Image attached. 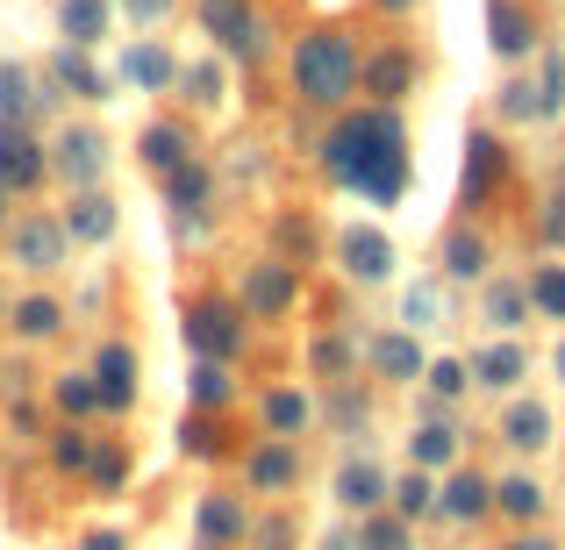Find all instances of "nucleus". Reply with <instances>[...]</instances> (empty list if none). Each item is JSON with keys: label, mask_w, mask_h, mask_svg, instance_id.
<instances>
[{"label": "nucleus", "mask_w": 565, "mask_h": 550, "mask_svg": "<svg viewBox=\"0 0 565 550\" xmlns=\"http://www.w3.org/2000/svg\"><path fill=\"white\" fill-rule=\"evenodd\" d=\"M294 79H301L308 100H344L351 79H359V57H351L344 36H308L294 51Z\"/></svg>", "instance_id": "f257e3e1"}, {"label": "nucleus", "mask_w": 565, "mask_h": 550, "mask_svg": "<svg viewBox=\"0 0 565 550\" xmlns=\"http://www.w3.org/2000/svg\"><path fill=\"white\" fill-rule=\"evenodd\" d=\"M380 137H394V115H359V122H344L330 137V165L344 172V180H359V165L380 151Z\"/></svg>", "instance_id": "f03ea898"}, {"label": "nucleus", "mask_w": 565, "mask_h": 550, "mask_svg": "<svg viewBox=\"0 0 565 550\" xmlns=\"http://www.w3.org/2000/svg\"><path fill=\"white\" fill-rule=\"evenodd\" d=\"M201 22L207 29H215V36L222 43H230V51H258V22H250V8H244V0H207V8H201Z\"/></svg>", "instance_id": "7ed1b4c3"}, {"label": "nucleus", "mask_w": 565, "mask_h": 550, "mask_svg": "<svg viewBox=\"0 0 565 550\" xmlns=\"http://www.w3.org/2000/svg\"><path fill=\"white\" fill-rule=\"evenodd\" d=\"M394 143H401V129H394V137H380V151L359 165V186L373 193V201H394L401 180H408V172H401V151H394Z\"/></svg>", "instance_id": "20e7f679"}, {"label": "nucleus", "mask_w": 565, "mask_h": 550, "mask_svg": "<svg viewBox=\"0 0 565 550\" xmlns=\"http://www.w3.org/2000/svg\"><path fill=\"white\" fill-rule=\"evenodd\" d=\"M186 330H193V344L215 351V358H222V351H236V315H230V308H193Z\"/></svg>", "instance_id": "39448f33"}, {"label": "nucleus", "mask_w": 565, "mask_h": 550, "mask_svg": "<svg viewBox=\"0 0 565 550\" xmlns=\"http://www.w3.org/2000/svg\"><path fill=\"white\" fill-rule=\"evenodd\" d=\"M487 29H494V51H509V57H523L530 43H537L530 14H523V8H501V0H494V14H487Z\"/></svg>", "instance_id": "423d86ee"}, {"label": "nucleus", "mask_w": 565, "mask_h": 550, "mask_svg": "<svg viewBox=\"0 0 565 550\" xmlns=\"http://www.w3.org/2000/svg\"><path fill=\"white\" fill-rule=\"evenodd\" d=\"M129 393H137V365H129V351L122 344L100 351V400H108V408H122Z\"/></svg>", "instance_id": "0eeeda50"}, {"label": "nucleus", "mask_w": 565, "mask_h": 550, "mask_svg": "<svg viewBox=\"0 0 565 550\" xmlns=\"http://www.w3.org/2000/svg\"><path fill=\"white\" fill-rule=\"evenodd\" d=\"M344 258H351V272H359V279H380L386 272V236L380 229H351L344 236Z\"/></svg>", "instance_id": "6e6552de"}, {"label": "nucleus", "mask_w": 565, "mask_h": 550, "mask_svg": "<svg viewBox=\"0 0 565 550\" xmlns=\"http://www.w3.org/2000/svg\"><path fill=\"white\" fill-rule=\"evenodd\" d=\"M337 494H344L351 508H373V500L386 494V479H380L373 465H344V479H337Z\"/></svg>", "instance_id": "1a4fd4ad"}, {"label": "nucleus", "mask_w": 565, "mask_h": 550, "mask_svg": "<svg viewBox=\"0 0 565 550\" xmlns=\"http://www.w3.org/2000/svg\"><path fill=\"white\" fill-rule=\"evenodd\" d=\"M0 180H14V186H29V180H36V143L0 137Z\"/></svg>", "instance_id": "9d476101"}, {"label": "nucleus", "mask_w": 565, "mask_h": 550, "mask_svg": "<svg viewBox=\"0 0 565 550\" xmlns=\"http://www.w3.org/2000/svg\"><path fill=\"white\" fill-rule=\"evenodd\" d=\"M487 494H494L487 479H451V486H444V508H451L458 522H472V515L487 508Z\"/></svg>", "instance_id": "9b49d317"}, {"label": "nucleus", "mask_w": 565, "mask_h": 550, "mask_svg": "<svg viewBox=\"0 0 565 550\" xmlns=\"http://www.w3.org/2000/svg\"><path fill=\"white\" fill-rule=\"evenodd\" d=\"M480 379H487V386H509V379H523V351H515V344H494V351L480 358Z\"/></svg>", "instance_id": "f8f14e48"}, {"label": "nucleus", "mask_w": 565, "mask_h": 550, "mask_svg": "<svg viewBox=\"0 0 565 550\" xmlns=\"http://www.w3.org/2000/svg\"><path fill=\"white\" fill-rule=\"evenodd\" d=\"M494 137H472V172H466V201H480L487 193V180H494Z\"/></svg>", "instance_id": "ddd939ff"}, {"label": "nucleus", "mask_w": 565, "mask_h": 550, "mask_svg": "<svg viewBox=\"0 0 565 550\" xmlns=\"http://www.w3.org/2000/svg\"><path fill=\"white\" fill-rule=\"evenodd\" d=\"M287 301H294V279L279 272V265H273V272H258V279H250V308H287Z\"/></svg>", "instance_id": "4468645a"}, {"label": "nucleus", "mask_w": 565, "mask_h": 550, "mask_svg": "<svg viewBox=\"0 0 565 550\" xmlns=\"http://www.w3.org/2000/svg\"><path fill=\"white\" fill-rule=\"evenodd\" d=\"M14 258L22 265H57V229H22L14 236Z\"/></svg>", "instance_id": "2eb2a0df"}, {"label": "nucleus", "mask_w": 565, "mask_h": 550, "mask_svg": "<svg viewBox=\"0 0 565 550\" xmlns=\"http://www.w3.org/2000/svg\"><path fill=\"white\" fill-rule=\"evenodd\" d=\"M265 422H273V429H287V436H294V429L308 422V400H301V393H273V400H265Z\"/></svg>", "instance_id": "dca6fc26"}, {"label": "nucleus", "mask_w": 565, "mask_h": 550, "mask_svg": "<svg viewBox=\"0 0 565 550\" xmlns=\"http://www.w3.org/2000/svg\"><path fill=\"white\" fill-rule=\"evenodd\" d=\"M415 79V57H380V65H373V94H401V86H408Z\"/></svg>", "instance_id": "f3484780"}, {"label": "nucleus", "mask_w": 565, "mask_h": 550, "mask_svg": "<svg viewBox=\"0 0 565 550\" xmlns=\"http://www.w3.org/2000/svg\"><path fill=\"white\" fill-rule=\"evenodd\" d=\"M544 429H552V422H544V408H515L509 414V443H523V451H537Z\"/></svg>", "instance_id": "a211bd4d"}, {"label": "nucleus", "mask_w": 565, "mask_h": 550, "mask_svg": "<svg viewBox=\"0 0 565 550\" xmlns=\"http://www.w3.org/2000/svg\"><path fill=\"white\" fill-rule=\"evenodd\" d=\"M100 22H108V8H100V0H72V8H65V29H72V36H100Z\"/></svg>", "instance_id": "6ab92c4d"}, {"label": "nucleus", "mask_w": 565, "mask_h": 550, "mask_svg": "<svg viewBox=\"0 0 565 550\" xmlns=\"http://www.w3.org/2000/svg\"><path fill=\"white\" fill-rule=\"evenodd\" d=\"M250 479H258V486H287L294 479V457L287 451H258V457H250Z\"/></svg>", "instance_id": "aec40b11"}, {"label": "nucleus", "mask_w": 565, "mask_h": 550, "mask_svg": "<svg viewBox=\"0 0 565 550\" xmlns=\"http://www.w3.org/2000/svg\"><path fill=\"white\" fill-rule=\"evenodd\" d=\"M480 265H487L480 236H451V272H458V279H480Z\"/></svg>", "instance_id": "412c9836"}, {"label": "nucleus", "mask_w": 565, "mask_h": 550, "mask_svg": "<svg viewBox=\"0 0 565 550\" xmlns=\"http://www.w3.org/2000/svg\"><path fill=\"white\" fill-rule=\"evenodd\" d=\"M201 529H207V537H236V529H244V515H236L230 500H207V508H201Z\"/></svg>", "instance_id": "4be33fe9"}, {"label": "nucleus", "mask_w": 565, "mask_h": 550, "mask_svg": "<svg viewBox=\"0 0 565 550\" xmlns=\"http://www.w3.org/2000/svg\"><path fill=\"white\" fill-rule=\"evenodd\" d=\"M129 79H137V86H166V79H172V65H166L158 51H137V57H129Z\"/></svg>", "instance_id": "5701e85b"}, {"label": "nucleus", "mask_w": 565, "mask_h": 550, "mask_svg": "<svg viewBox=\"0 0 565 550\" xmlns=\"http://www.w3.org/2000/svg\"><path fill=\"white\" fill-rule=\"evenodd\" d=\"M501 508H509V515H537V508H544V494H537L530 479H509V486H501Z\"/></svg>", "instance_id": "b1692460"}, {"label": "nucleus", "mask_w": 565, "mask_h": 550, "mask_svg": "<svg viewBox=\"0 0 565 550\" xmlns=\"http://www.w3.org/2000/svg\"><path fill=\"white\" fill-rule=\"evenodd\" d=\"M14 322H22L29 336H51L57 330V308L51 301H22V308H14Z\"/></svg>", "instance_id": "393cba45"}, {"label": "nucleus", "mask_w": 565, "mask_h": 550, "mask_svg": "<svg viewBox=\"0 0 565 550\" xmlns=\"http://www.w3.org/2000/svg\"><path fill=\"white\" fill-rule=\"evenodd\" d=\"M143 158H151V165H180V129H151V137H143Z\"/></svg>", "instance_id": "a878e982"}, {"label": "nucleus", "mask_w": 565, "mask_h": 550, "mask_svg": "<svg viewBox=\"0 0 565 550\" xmlns=\"http://www.w3.org/2000/svg\"><path fill=\"white\" fill-rule=\"evenodd\" d=\"M451 457V429H423L415 436V465H444Z\"/></svg>", "instance_id": "bb28decb"}, {"label": "nucleus", "mask_w": 565, "mask_h": 550, "mask_svg": "<svg viewBox=\"0 0 565 550\" xmlns=\"http://www.w3.org/2000/svg\"><path fill=\"white\" fill-rule=\"evenodd\" d=\"M380 365H386V371H401V379H408V371L423 365V358H415V344H408V336H394V344H380Z\"/></svg>", "instance_id": "cd10ccee"}, {"label": "nucleus", "mask_w": 565, "mask_h": 550, "mask_svg": "<svg viewBox=\"0 0 565 550\" xmlns=\"http://www.w3.org/2000/svg\"><path fill=\"white\" fill-rule=\"evenodd\" d=\"M193 400H230V379H222V365H201V371H193Z\"/></svg>", "instance_id": "c85d7f7f"}, {"label": "nucleus", "mask_w": 565, "mask_h": 550, "mask_svg": "<svg viewBox=\"0 0 565 550\" xmlns=\"http://www.w3.org/2000/svg\"><path fill=\"white\" fill-rule=\"evenodd\" d=\"M57 400H65L72 414H86V408L100 400V386H86V379H57Z\"/></svg>", "instance_id": "c756f323"}, {"label": "nucleus", "mask_w": 565, "mask_h": 550, "mask_svg": "<svg viewBox=\"0 0 565 550\" xmlns=\"http://www.w3.org/2000/svg\"><path fill=\"white\" fill-rule=\"evenodd\" d=\"M72 229H79V236H108V207H100V201H79Z\"/></svg>", "instance_id": "7c9ffc66"}, {"label": "nucleus", "mask_w": 565, "mask_h": 550, "mask_svg": "<svg viewBox=\"0 0 565 550\" xmlns=\"http://www.w3.org/2000/svg\"><path fill=\"white\" fill-rule=\"evenodd\" d=\"M94 151H100L94 137H72L65 143V172H79V180H86V172H94Z\"/></svg>", "instance_id": "2f4dec72"}, {"label": "nucleus", "mask_w": 565, "mask_h": 550, "mask_svg": "<svg viewBox=\"0 0 565 550\" xmlns=\"http://www.w3.org/2000/svg\"><path fill=\"white\" fill-rule=\"evenodd\" d=\"M537 301H544V308H552V315L565 322V272H544V279H537Z\"/></svg>", "instance_id": "473e14b6"}, {"label": "nucleus", "mask_w": 565, "mask_h": 550, "mask_svg": "<svg viewBox=\"0 0 565 550\" xmlns=\"http://www.w3.org/2000/svg\"><path fill=\"white\" fill-rule=\"evenodd\" d=\"M394 500H401V515H423V508H429V486H423V479H401Z\"/></svg>", "instance_id": "72a5a7b5"}, {"label": "nucleus", "mask_w": 565, "mask_h": 550, "mask_svg": "<svg viewBox=\"0 0 565 550\" xmlns=\"http://www.w3.org/2000/svg\"><path fill=\"white\" fill-rule=\"evenodd\" d=\"M365 550H408V529H401V522H380L373 537H365Z\"/></svg>", "instance_id": "f704fd0d"}, {"label": "nucleus", "mask_w": 565, "mask_h": 550, "mask_svg": "<svg viewBox=\"0 0 565 550\" xmlns=\"http://www.w3.org/2000/svg\"><path fill=\"white\" fill-rule=\"evenodd\" d=\"M487 315H494V322H515V315H523V293H494V301H487Z\"/></svg>", "instance_id": "c9c22d12"}, {"label": "nucleus", "mask_w": 565, "mask_h": 550, "mask_svg": "<svg viewBox=\"0 0 565 550\" xmlns=\"http://www.w3.org/2000/svg\"><path fill=\"white\" fill-rule=\"evenodd\" d=\"M22 108V79H14V72H0V115H14Z\"/></svg>", "instance_id": "e433bc0d"}, {"label": "nucleus", "mask_w": 565, "mask_h": 550, "mask_svg": "<svg viewBox=\"0 0 565 550\" xmlns=\"http://www.w3.org/2000/svg\"><path fill=\"white\" fill-rule=\"evenodd\" d=\"M544 236H552V244H565V201L544 207Z\"/></svg>", "instance_id": "4c0bfd02"}, {"label": "nucleus", "mask_w": 565, "mask_h": 550, "mask_svg": "<svg viewBox=\"0 0 565 550\" xmlns=\"http://www.w3.org/2000/svg\"><path fill=\"white\" fill-rule=\"evenodd\" d=\"M57 465H86V443L79 436H57Z\"/></svg>", "instance_id": "58836bf2"}, {"label": "nucleus", "mask_w": 565, "mask_h": 550, "mask_svg": "<svg viewBox=\"0 0 565 550\" xmlns=\"http://www.w3.org/2000/svg\"><path fill=\"white\" fill-rule=\"evenodd\" d=\"M429 386H444V393H458V386H466V371H458V365H437V371H429Z\"/></svg>", "instance_id": "ea45409f"}, {"label": "nucleus", "mask_w": 565, "mask_h": 550, "mask_svg": "<svg viewBox=\"0 0 565 550\" xmlns=\"http://www.w3.org/2000/svg\"><path fill=\"white\" fill-rule=\"evenodd\" d=\"M86 550H122V537H94V543H86Z\"/></svg>", "instance_id": "a19ab883"}, {"label": "nucleus", "mask_w": 565, "mask_h": 550, "mask_svg": "<svg viewBox=\"0 0 565 550\" xmlns=\"http://www.w3.org/2000/svg\"><path fill=\"white\" fill-rule=\"evenodd\" d=\"M515 550H552V543H515Z\"/></svg>", "instance_id": "79ce46f5"}, {"label": "nucleus", "mask_w": 565, "mask_h": 550, "mask_svg": "<svg viewBox=\"0 0 565 550\" xmlns=\"http://www.w3.org/2000/svg\"><path fill=\"white\" fill-rule=\"evenodd\" d=\"M558 379H565V344H558Z\"/></svg>", "instance_id": "37998d69"}, {"label": "nucleus", "mask_w": 565, "mask_h": 550, "mask_svg": "<svg viewBox=\"0 0 565 550\" xmlns=\"http://www.w3.org/2000/svg\"><path fill=\"white\" fill-rule=\"evenodd\" d=\"M386 8H408V0H386Z\"/></svg>", "instance_id": "c03bdc74"}, {"label": "nucleus", "mask_w": 565, "mask_h": 550, "mask_svg": "<svg viewBox=\"0 0 565 550\" xmlns=\"http://www.w3.org/2000/svg\"><path fill=\"white\" fill-rule=\"evenodd\" d=\"M330 550H344V543H330Z\"/></svg>", "instance_id": "a18cd8bd"}]
</instances>
